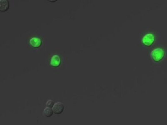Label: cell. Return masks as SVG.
<instances>
[{"label": "cell", "instance_id": "6da1fadb", "mask_svg": "<svg viewBox=\"0 0 167 125\" xmlns=\"http://www.w3.org/2000/svg\"><path fill=\"white\" fill-rule=\"evenodd\" d=\"M164 52L162 49L157 48L151 52L150 56L154 61H158L163 58Z\"/></svg>", "mask_w": 167, "mask_h": 125}, {"label": "cell", "instance_id": "7a4b0ae2", "mask_svg": "<svg viewBox=\"0 0 167 125\" xmlns=\"http://www.w3.org/2000/svg\"><path fill=\"white\" fill-rule=\"evenodd\" d=\"M154 36L152 34H149L146 35L143 38L142 42L145 45L147 46H150L152 45L154 41Z\"/></svg>", "mask_w": 167, "mask_h": 125}, {"label": "cell", "instance_id": "3957f363", "mask_svg": "<svg viewBox=\"0 0 167 125\" xmlns=\"http://www.w3.org/2000/svg\"><path fill=\"white\" fill-rule=\"evenodd\" d=\"M53 113L57 115H59L62 113L64 110V106L63 104L60 102H57L52 107Z\"/></svg>", "mask_w": 167, "mask_h": 125}, {"label": "cell", "instance_id": "277c9868", "mask_svg": "<svg viewBox=\"0 0 167 125\" xmlns=\"http://www.w3.org/2000/svg\"><path fill=\"white\" fill-rule=\"evenodd\" d=\"M30 44L33 47H38L42 44V40L37 37H33L30 40Z\"/></svg>", "mask_w": 167, "mask_h": 125}, {"label": "cell", "instance_id": "5b68a950", "mask_svg": "<svg viewBox=\"0 0 167 125\" xmlns=\"http://www.w3.org/2000/svg\"><path fill=\"white\" fill-rule=\"evenodd\" d=\"M61 59L60 57L58 55H54L51 58L50 65L53 67H57L60 65Z\"/></svg>", "mask_w": 167, "mask_h": 125}, {"label": "cell", "instance_id": "8992f818", "mask_svg": "<svg viewBox=\"0 0 167 125\" xmlns=\"http://www.w3.org/2000/svg\"><path fill=\"white\" fill-rule=\"evenodd\" d=\"M9 4L7 0H0V11L5 12L9 9Z\"/></svg>", "mask_w": 167, "mask_h": 125}, {"label": "cell", "instance_id": "52a82bcc", "mask_svg": "<svg viewBox=\"0 0 167 125\" xmlns=\"http://www.w3.org/2000/svg\"><path fill=\"white\" fill-rule=\"evenodd\" d=\"M53 114V110L51 108L47 107L44 110V115L46 117H50Z\"/></svg>", "mask_w": 167, "mask_h": 125}, {"label": "cell", "instance_id": "ba28073f", "mask_svg": "<svg viewBox=\"0 0 167 125\" xmlns=\"http://www.w3.org/2000/svg\"><path fill=\"white\" fill-rule=\"evenodd\" d=\"M46 106L49 108H52L54 105V102L52 100H48L46 103Z\"/></svg>", "mask_w": 167, "mask_h": 125}]
</instances>
